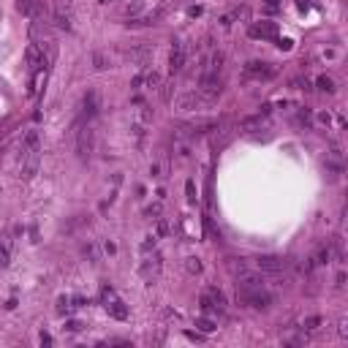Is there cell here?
<instances>
[{"label": "cell", "mask_w": 348, "mask_h": 348, "mask_svg": "<svg viewBox=\"0 0 348 348\" xmlns=\"http://www.w3.org/2000/svg\"><path fill=\"white\" fill-rule=\"evenodd\" d=\"M30 153H41V133L36 128H30L25 136H22V144H19V158L30 155Z\"/></svg>", "instance_id": "7"}, {"label": "cell", "mask_w": 348, "mask_h": 348, "mask_svg": "<svg viewBox=\"0 0 348 348\" xmlns=\"http://www.w3.org/2000/svg\"><path fill=\"white\" fill-rule=\"evenodd\" d=\"M318 87H321V90H327V93L335 90V84H332V79H329V76H321V79H318Z\"/></svg>", "instance_id": "20"}, {"label": "cell", "mask_w": 348, "mask_h": 348, "mask_svg": "<svg viewBox=\"0 0 348 348\" xmlns=\"http://www.w3.org/2000/svg\"><path fill=\"white\" fill-rule=\"evenodd\" d=\"M38 166H41V153H30V155H22L19 158V177L25 180H33L38 174Z\"/></svg>", "instance_id": "4"}, {"label": "cell", "mask_w": 348, "mask_h": 348, "mask_svg": "<svg viewBox=\"0 0 348 348\" xmlns=\"http://www.w3.org/2000/svg\"><path fill=\"white\" fill-rule=\"evenodd\" d=\"M245 74L256 76V79H270V76H275V68L270 63H248V66H245Z\"/></svg>", "instance_id": "10"}, {"label": "cell", "mask_w": 348, "mask_h": 348, "mask_svg": "<svg viewBox=\"0 0 348 348\" xmlns=\"http://www.w3.org/2000/svg\"><path fill=\"white\" fill-rule=\"evenodd\" d=\"M93 66H96V71H106L109 66H112V60H109L104 52H96L93 54Z\"/></svg>", "instance_id": "17"}, {"label": "cell", "mask_w": 348, "mask_h": 348, "mask_svg": "<svg viewBox=\"0 0 348 348\" xmlns=\"http://www.w3.org/2000/svg\"><path fill=\"white\" fill-rule=\"evenodd\" d=\"M139 272H141V278H144L147 283H153L158 278V272H161V256H158V253L150 256V250H144V258H141Z\"/></svg>", "instance_id": "3"}, {"label": "cell", "mask_w": 348, "mask_h": 348, "mask_svg": "<svg viewBox=\"0 0 348 348\" xmlns=\"http://www.w3.org/2000/svg\"><path fill=\"white\" fill-rule=\"evenodd\" d=\"M93 150H96V131L90 125H82L76 133V153H79V158H90Z\"/></svg>", "instance_id": "2"}, {"label": "cell", "mask_w": 348, "mask_h": 348, "mask_svg": "<svg viewBox=\"0 0 348 348\" xmlns=\"http://www.w3.org/2000/svg\"><path fill=\"white\" fill-rule=\"evenodd\" d=\"M318 327H321V318H318V315H313V318H307L302 324V332H315Z\"/></svg>", "instance_id": "19"}, {"label": "cell", "mask_w": 348, "mask_h": 348, "mask_svg": "<svg viewBox=\"0 0 348 348\" xmlns=\"http://www.w3.org/2000/svg\"><path fill=\"white\" fill-rule=\"evenodd\" d=\"M98 109H101V98H98L96 90H90L82 98V114H84V120H93V117L98 114Z\"/></svg>", "instance_id": "8"}, {"label": "cell", "mask_w": 348, "mask_h": 348, "mask_svg": "<svg viewBox=\"0 0 348 348\" xmlns=\"http://www.w3.org/2000/svg\"><path fill=\"white\" fill-rule=\"evenodd\" d=\"M207 297H210V302L218 307V310H226V297L220 294L218 288H207Z\"/></svg>", "instance_id": "16"}, {"label": "cell", "mask_w": 348, "mask_h": 348, "mask_svg": "<svg viewBox=\"0 0 348 348\" xmlns=\"http://www.w3.org/2000/svg\"><path fill=\"white\" fill-rule=\"evenodd\" d=\"M11 256H14V240L11 234H3L0 237V267H9Z\"/></svg>", "instance_id": "12"}, {"label": "cell", "mask_w": 348, "mask_h": 348, "mask_svg": "<svg viewBox=\"0 0 348 348\" xmlns=\"http://www.w3.org/2000/svg\"><path fill=\"white\" fill-rule=\"evenodd\" d=\"M17 9L22 17H27L30 22L44 19V3L41 0H17Z\"/></svg>", "instance_id": "6"}, {"label": "cell", "mask_w": 348, "mask_h": 348, "mask_svg": "<svg viewBox=\"0 0 348 348\" xmlns=\"http://www.w3.org/2000/svg\"><path fill=\"white\" fill-rule=\"evenodd\" d=\"M299 123L302 125H310V112H307V109H302V112H299V117H297Z\"/></svg>", "instance_id": "22"}, {"label": "cell", "mask_w": 348, "mask_h": 348, "mask_svg": "<svg viewBox=\"0 0 348 348\" xmlns=\"http://www.w3.org/2000/svg\"><path fill=\"white\" fill-rule=\"evenodd\" d=\"M68 329L71 332H79V329H82V324H79V321H68Z\"/></svg>", "instance_id": "24"}, {"label": "cell", "mask_w": 348, "mask_h": 348, "mask_svg": "<svg viewBox=\"0 0 348 348\" xmlns=\"http://www.w3.org/2000/svg\"><path fill=\"white\" fill-rule=\"evenodd\" d=\"M250 36L253 38H275L278 36V27L270 25V22L267 25H256V27H250Z\"/></svg>", "instance_id": "15"}, {"label": "cell", "mask_w": 348, "mask_h": 348, "mask_svg": "<svg viewBox=\"0 0 348 348\" xmlns=\"http://www.w3.org/2000/svg\"><path fill=\"white\" fill-rule=\"evenodd\" d=\"M169 66H171V74H180V71H183V66H185V44L183 41H174Z\"/></svg>", "instance_id": "9"}, {"label": "cell", "mask_w": 348, "mask_h": 348, "mask_svg": "<svg viewBox=\"0 0 348 348\" xmlns=\"http://www.w3.org/2000/svg\"><path fill=\"white\" fill-rule=\"evenodd\" d=\"M185 191H188V199H196V188H193V180H188V185H185Z\"/></svg>", "instance_id": "23"}, {"label": "cell", "mask_w": 348, "mask_h": 348, "mask_svg": "<svg viewBox=\"0 0 348 348\" xmlns=\"http://www.w3.org/2000/svg\"><path fill=\"white\" fill-rule=\"evenodd\" d=\"M44 66V54H41V46L38 44H30L27 46V68L33 71V74H38Z\"/></svg>", "instance_id": "11"}, {"label": "cell", "mask_w": 348, "mask_h": 348, "mask_svg": "<svg viewBox=\"0 0 348 348\" xmlns=\"http://www.w3.org/2000/svg\"><path fill=\"white\" fill-rule=\"evenodd\" d=\"M256 270L261 275H280V272H286V261L278 256H261L256 258Z\"/></svg>", "instance_id": "5"}, {"label": "cell", "mask_w": 348, "mask_h": 348, "mask_svg": "<svg viewBox=\"0 0 348 348\" xmlns=\"http://www.w3.org/2000/svg\"><path fill=\"white\" fill-rule=\"evenodd\" d=\"M150 54H153V49H150V46H133V49L125 52V57L133 60V63H147Z\"/></svg>", "instance_id": "13"}, {"label": "cell", "mask_w": 348, "mask_h": 348, "mask_svg": "<svg viewBox=\"0 0 348 348\" xmlns=\"http://www.w3.org/2000/svg\"><path fill=\"white\" fill-rule=\"evenodd\" d=\"M196 327L201 332H215L218 324H215V318H210V315H201V318H196Z\"/></svg>", "instance_id": "18"}, {"label": "cell", "mask_w": 348, "mask_h": 348, "mask_svg": "<svg viewBox=\"0 0 348 348\" xmlns=\"http://www.w3.org/2000/svg\"><path fill=\"white\" fill-rule=\"evenodd\" d=\"M101 299H104V310L112 315V318H117V321H125V318H128V307H125V302L117 297V291H114L112 286H104V291H101Z\"/></svg>", "instance_id": "1"}, {"label": "cell", "mask_w": 348, "mask_h": 348, "mask_svg": "<svg viewBox=\"0 0 348 348\" xmlns=\"http://www.w3.org/2000/svg\"><path fill=\"white\" fill-rule=\"evenodd\" d=\"M188 272H201V264H199V258H188Z\"/></svg>", "instance_id": "21"}, {"label": "cell", "mask_w": 348, "mask_h": 348, "mask_svg": "<svg viewBox=\"0 0 348 348\" xmlns=\"http://www.w3.org/2000/svg\"><path fill=\"white\" fill-rule=\"evenodd\" d=\"M201 101H204V98L196 96V93H191V96H183V98L177 101V112H191V109H196Z\"/></svg>", "instance_id": "14"}]
</instances>
